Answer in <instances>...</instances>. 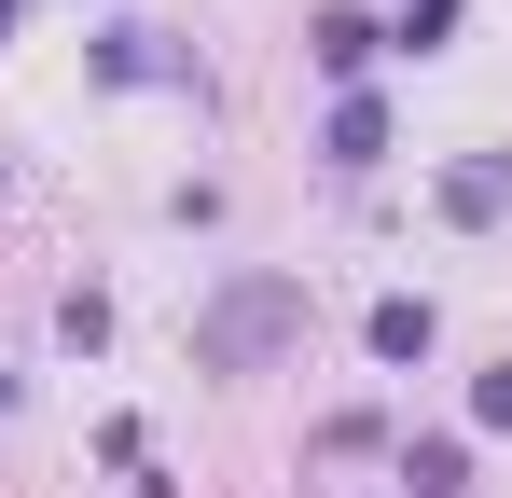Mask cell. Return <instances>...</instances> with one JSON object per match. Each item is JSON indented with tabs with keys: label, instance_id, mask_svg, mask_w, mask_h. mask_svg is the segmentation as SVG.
I'll list each match as a JSON object with an SVG mask.
<instances>
[{
	"label": "cell",
	"instance_id": "obj_1",
	"mask_svg": "<svg viewBox=\"0 0 512 498\" xmlns=\"http://www.w3.org/2000/svg\"><path fill=\"white\" fill-rule=\"evenodd\" d=\"M291 332H305V277L250 263V277H222V291L194 305V374H263Z\"/></svg>",
	"mask_w": 512,
	"mask_h": 498
},
{
	"label": "cell",
	"instance_id": "obj_6",
	"mask_svg": "<svg viewBox=\"0 0 512 498\" xmlns=\"http://www.w3.org/2000/svg\"><path fill=\"white\" fill-rule=\"evenodd\" d=\"M402 485H416V498H457V485H471V443H457V429L402 443Z\"/></svg>",
	"mask_w": 512,
	"mask_h": 498
},
{
	"label": "cell",
	"instance_id": "obj_7",
	"mask_svg": "<svg viewBox=\"0 0 512 498\" xmlns=\"http://www.w3.org/2000/svg\"><path fill=\"white\" fill-rule=\"evenodd\" d=\"M319 153H333V166H374V153H388V111H374V97H333V125H319Z\"/></svg>",
	"mask_w": 512,
	"mask_h": 498
},
{
	"label": "cell",
	"instance_id": "obj_8",
	"mask_svg": "<svg viewBox=\"0 0 512 498\" xmlns=\"http://www.w3.org/2000/svg\"><path fill=\"white\" fill-rule=\"evenodd\" d=\"M388 42H402V56H443V42H457V0H402V28H388Z\"/></svg>",
	"mask_w": 512,
	"mask_h": 498
},
{
	"label": "cell",
	"instance_id": "obj_2",
	"mask_svg": "<svg viewBox=\"0 0 512 498\" xmlns=\"http://www.w3.org/2000/svg\"><path fill=\"white\" fill-rule=\"evenodd\" d=\"M305 56H319V83H346V97H360V70H374V56H388V28H374V14H319V28H305Z\"/></svg>",
	"mask_w": 512,
	"mask_h": 498
},
{
	"label": "cell",
	"instance_id": "obj_5",
	"mask_svg": "<svg viewBox=\"0 0 512 498\" xmlns=\"http://www.w3.org/2000/svg\"><path fill=\"white\" fill-rule=\"evenodd\" d=\"M429 332H443V319H429L416 291H388V305L360 319V346H374V360H429Z\"/></svg>",
	"mask_w": 512,
	"mask_h": 498
},
{
	"label": "cell",
	"instance_id": "obj_4",
	"mask_svg": "<svg viewBox=\"0 0 512 498\" xmlns=\"http://www.w3.org/2000/svg\"><path fill=\"white\" fill-rule=\"evenodd\" d=\"M97 70H111V83H194V56H180L167 28H111V42H97Z\"/></svg>",
	"mask_w": 512,
	"mask_h": 498
},
{
	"label": "cell",
	"instance_id": "obj_9",
	"mask_svg": "<svg viewBox=\"0 0 512 498\" xmlns=\"http://www.w3.org/2000/svg\"><path fill=\"white\" fill-rule=\"evenodd\" d=\"M471 429H512V360H499V374H471Z\"/></svg>",
	"mask_w": 512,
	"mask_h": 498
},
{
	"label": "cell",
	"instance_id": "obj_3",
	"mask_svg": "<svg viewBox=\"0 0 512 498\" xmlns=\"http://www.w3.org/2000/svg\"><path fill=\"white\" fill-rule=\"evenodd\" d=\"M443 222H512V153H471V166H443Z\"/></svg>",
	"mask_w": 512,
	"mask_h": 498
},
{
	"label": "cell",
	"instance_id": "obj_10",
	"mask_svg": "<svg viewBox=\"0 0 512 498\" xmlns=\"http://www.w3.org/2000/svg\"><path fill=\"white\" fill-rule=\"evenodd\" d=\"M14 14H28V0H0V42H14Z\"/></svg>",
	"mask_w": 512,
	"mask_h": 498
}]
</instances>
